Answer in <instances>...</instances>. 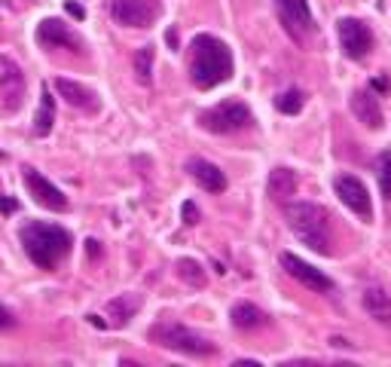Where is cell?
<instances>
[{
  "mask_svg": "<svg viewBox=\"0 0 391 367\" xmlns=\"http://www.w3.org/2000/svg\"><path fill=\"white\" fill-rule=\"evenodd\" d=\"M233 77V53L224 40L211 34H199L193 40V58H190V80L199 89H214L217 83Z\"/></svg>",
  "mask_w": 391,
  "mask_h": 367,
  "instance_id": "obj_1",
  "label": "cell"
},
{
  "mask_svg": "<svg viewBox=\"0 0 391 367\" xmlns=\"http://www.w3.org/2000/svg\"><path fill=\"white\" fill-rule=\"evenodd\" d=\"M19 239H21V245H25V254L31 257L40 269H55V263L62 260L73 245L71 233L55 224H28V226H21Z\"/></svg>",
  "mask_w": 391,
  "mask_h": 367,
  "instance_id": "obj_2",
  "label": "cell"
},
{
  "mask_svg": "<svg viewBox=\"0 0 391 367\" xmlns=\"http://www.w3.org/2000/svg\"><path fill=\"white\" fill-rule=\"evenodd\" d=\"M284 220L291 233L297 236L306 248L318 254H330V220L327 211L315 202H287L284 205Z\"/></svg>",
  "mask_w": 391,
  "mask_h": 367,
  "instance_id": "obj_3",
  "label": "cell"
},
{
  "mask_svg": "<svg viewBox=\"0 0 391 367\" xmlns=\"http://www.w3.org/2000/svg\"><path fill=\"white\" fill-rule=\"evenodd\" d=\"M150 337L156 346L162 349H172V352H181V355H193V358H211L217 346L205 337H199L196 330L178 325V321H159V325L150 328Z\"/></svg>",
  "mask_w": 391,
  "mask_h": 367,
  "instance_id": "obj_4",
  "label": "cell"
},
{
  "mask_svg": "<svg viewBox=\"0 0 391 367\" xmlns=\"http://www.w3.org/2000/svg\"><path fill=\"white\" fill-rule=\"evenodd\" d=\"M199 126L214 132V135H233L251 126V110L242 101H224L217 107H208L199 114Z\"/></svg>",
  "mask_w": 391,
  "mask_h": 367,
  "instance_id": "obj_5",
  "label": "cell"
},
{
  "mask_svg": "<svg viewBox=\"0 0 391 367\" xmlns=\"http://www.w3.org/2000/svg\"><path fill=\"white\" fill-rule=\"evenodd\" d=\"M0 98L10 114H16L25 98V73L10 55H0Z\"/></svg>",
  "mask_w": 391,
  "mask_h": 367,
  "instance_id": "obj_6",
  "label": "cell"
},
{
  "mask_svg": "<svg viewBox=\"0 0 391 367\" xmlns=\"http://www.w3.org/2000/svg\"><path fill=\"white\" fill-rule=\"evenodd\" d=\"M334 190L339 196V202L345 205L349 211H355L358 217L370 220L373 215V205H370V193H367V187L361 184L355 174H339V178L334 181Z\"/></svg>",
  "mask_w": 391,
  "mask_h": 367,
  "instance_id": "obj_7",
  "label": "cell"
},
{
  "mask_svg": "<svg viewBox=\"0 0 391 367\" xmlns=\"http://www.w3.org/2000/svg\"><path fill=\"white\" fill-rule=\"evenodd\" d=\"M282 269L291 278H297L300 285H306L309 291H318V294H327V291H334V278L330 276H324L321 269H315L312 263H306V260H300L297 254H282Z\"/></svg>",
  "mask_w": 391,
  "mask_h": 367,
  "instance_id": "obj_8",
  "label": "cell"
},
{
  "mask_svg": "<svg viewBox=\"0 0 391 367\" xmlns=\"http://www.w3.org/2000/svg\"><path fill=\"white\" fill-rule=\"evenodd\" d=\"M336 31H339V43H343V53L349 55V58H364L367 53H370L373 34H370V28H367L364 21H358V19H339Z\"/></svg>",
  "mask_w": 391,
  "mask_h": 367,
  "instance_id": "obj_9",
  "label": "cell"
},
{
  "mask_svg": "<svg viewBox=\"0 0 391 367\" xmlns=\"http://www.w3.org/2000/svg\"><path fill=\"white\" fill-rule=\"evenodd\" d=\"M156 12L159 6L150 3V0H113L110 3V16L125 28H147L156 19Z\"/></svg>",
  "mask_w": 391,
  "mask_h": 367,
  "instance_id": "obj_10",
  "label": "cell"
},
{
  "mask_svg": "<svg viewBox=\"0 0 391 367\" xmlns=\"http://www.w3.org/2000/svg\"><path fill=\"white\" fill-rule=\"evenodd\" d=\"M25 187L31 190L34 202L43 205V208H49V211H64V208H68V196H64L62 190L55 187V184H49V181L43 178L37 168H31V165L25 168Z\"/></svg>",
  "mask_w": 391,
  "mask_h": 367,
  "instance_id": "obj_11",
  "label": "cell"
},
{
  "mask_svg": "<svg viewBox=\"0 0 391 367\" xmlns=\"http://www.w3.org/2000/svg\"><path fill=\"white\" fill-rule=\"evenodd\" d=\"M37 43L46 49H83V40L68 31V25L58 19H43L37 25Z\"/></svg>",
  "mask_w": 391,
  "mask_h": 367,
  "instance_id": "obj_12",
  "label": "cell"
},
{
  "mask_svg": "<svg viewBox=\"0 0 391 367\" xmlns=\"http://www.w3.org/2000/svg\"><path fill=\"white\" fill-rule=\"evenodd\" d=\"M55 92L62 95V98L68 101L71 107L83 110V114H98V107H101L98 95H95L89 86L73 83V80H68V77H58V80H55Z\"/></svg>",
  "mask_w": 391,
  "mask_h": 367,
  "instance_id": "obj_13",
  "label": "cell"
},
{
  "mask_svg": "<svg viewBox=\"0 0 391 367\" xmlns=\"http://www.w3.org/2000/svg\"><path fill=\"white\" fill-rule=\"evenodd\" d=\"M278 12H282V21L287 25L291 34H306L315 28L312 21V10H309L306 0H275Z\"/></svg>",
  "mask_w": 391,
  "mask_h": 367,
  "instance_id": "obj_14",
  "label": "cell"
},
{
  "mask_svg": "<svg viewBox=\"0 0 391 367\" xmlns=\"http://www.w3.org/2000/svg\"><path fill=\"white\" fill-rule=\"evenodd\" d=\"M187 172H190V178H193L202 190H208V193H224L226 190V174L214 163H208V159H199V156L190 159Z\"/></svg>",
  "mask_w": 391,
  "mask_h": 367,
  "instance_id": "obj_15",
  "label": "cell"
},
{
  "mask_svg": "<svg viewBox=\"0 0 391 367\" xmlns=\"http://www.w3.org/2000/svg\"><path fill=\"white\" fill-rule=\"evenodd\" d=\"M352 114H355L367 129H382V107L370 92H355L352 95Z\"/></svg>",
  "mask_w": 391,
  "mask_h": 367,
  "instance_id": "obj_16",
  "label": "cell"
},
{
  "mask_svg": "<svg viewBox=\"0 0 391 367\" xmlns=\"http://www.w3.org/2000/svg\"><path fill=\"white\" fill-rule=\"evenodd\" d=\"M364 310L370 319H376L379 325H391V297L382 288H364V297H361Z\"/></svg>",
  "mask_w": 391,
  "mask_h": 367,
  "instance_id": "obj_17",
  "label": "cell"
},
{
  "mask_svg": "<svg viewBox=\"0 0 391 367\" xmlns=\"http://www.w3.org/2000/svg\"><path fill=\"white\" fill-rule=\"evenodd\" d=\"M138 310H141V297H135V294H122V297H113L107 303V328H122L125 321L131 319Z\"/></svg>",
  "mask_w": 391,
  "mask_h": 367,
  "instance_id": "obj_18",
  "label": "cell"
},
{
  "mask_svg": "<svg viewBox=\"0 0 391 367\" xmlns=\"http://www.w3.org/2000/svg\"><path fill=\"white\" fill-rule=\"evenodd\" d=\"M297 184L300 181H297V172H293V168L278 165V168H272V172H269L266 190H269L272 199H287V196L297 193Z\"/></svg>",
  "mask_w": 391,
  "mask_h": 367,
  "instance_id": "obj_19",
  "label": "cell"
},
{
  "mask_svg": "<svg viewBox=\"0 0 391 367\" xmlns=\"http://www.w3.org/2000/svg\"><path fill=\"white\" fill-rule=\"evenodd\" d=\"M233 325L239 330H257V328H266L269 325V315L254 303H235L233 312H230Z\"/></svg>",
  "mask_w": 391,
  "mask_h": 367,
  "instance_id": "obj_20",
  "label": "cell"
},
{
  "mask_svg": "<svg viewBox=\"0 0 391 367\" xmlns=\"http://www.w3.org/2000/svg\"><path fill=\"white\" fill-rule=\"evenodd\" d=\"M53 123H55V98L49 92V86H43L40 92V110L34 116V135L37 138H46L53 132Z\"/></svg>",
  "mask_w": 391,
  "mask_h": 367,
  "instance_id": "obj_21",
  "label": "cell"
},
{
  "mask_svg": "<svg viewBox=\"0 0 391 367\" xmlns=\"http://www.w3.org/2000/svg\"><path fill=\"white\" fill-rule=\"evenodd\" d=\"M174 269H178V276L187 285H193V288H205V269H202V263L183 257V260H178V267H174Z\"/></svg>",
  "mask_w": 391,
  "mask_h": 367,
  "instance_id": "obj_22",
  "label": "cell"
},
{
  "mask_svg": "<svg viewBox=\"0 0 391 367\" xmlns=\"http://www.w3.org/2000/svg\"><path fill=\"white\" fill-rule=\"evenodd\" d=\"M135 77H138V83L150 86V80H153V46H144L135 53Z\"/></svg>",
  "mask_w": 391,
  "mask_h": 367,
  "instance_id": "obj_23",
  "label": "cell"
},
{
  "mask_svg": "<svg viewBox=\"0 0 391 367\" xmlns=\"http://www.w3.org/2000/svg\"><path fill=\"white\" fill-rule=\"evenodd\" d=\"M376 178H379V190L385 199H391V150H382L376 156Z\"/></svg>",
  "mask_w": 391,
  "mask_h": 367,
  "instance_id": "obj_24",
  "label": "cell"
},
{
  "mask_svg": "<svg viewBox=\"0 0 391 367\" xmlns=\"http://www.w3.org/2000/svg\"><path fill=\"white\" fill-rule=\"evenodd\" d=\"M275 107L282 110V114H287V116L300 114V110H302V95H300L297 89L282 92V95H278V98H275Z\"/></svg>",
  "mask_w": 391,
  "mask_h": 367,
  "instance_id": "obj_25",
  "label": "cell"
},
{
  "mask_svg": "<svg viewBox=\"0 0 391 367\" xmlns=\"http://www.w3.org/2000/svg\"><path fill=\"white\" fill-rule=\"evenodd\" d=\"M181 215H183V224H187V226L199 224V208H196V202H183Z\"/></svg>",
  "mask_w": 391,
  "mask_h": 367,
  "instance_id": "obj_26",
  "label": "cell"
},
{
  "mask_svg": "<svg viewBox=\"0 0 391 367\" xmlns=\"http://www.w3.org/2000/svg\"><path fill=\"white\" fill-rule=\"evenodd\" d=\"M16 211H19V202L12 199V196L0 193V215H16Z\"/></svg>",
  "mask_w": 391,
  "mask_h": 367,
  "instance_id": "obj_27",
  "label": "cell"
},
{
  "mask_svg": "<svg viewBox=\"0 0 391 367\" xmlns=\"http://www.w3.org/2000/svg\"><path fill=\"white\" fill-rule=\"evenodd\" d=\"M16 325V319H12V312L6 310L3 303H0V330H6V328H12Z\"/></svg>",
  "mask_w": 391,
  "mask_h": 367,
  "instance_id": "obj_28",
  "label": "cell"
},
{
  "mask_svg": "<svg viewBox=\"0 0 391 367\" xmlns=\"http://www.w3.org/2000/svg\"><path fill=\"white\" fill-rule=\"evenodd\" d=\"M64 10H68V16L80 19V21L86 19V10H83V6H80V3H73V0H68V3H64Z\"/></svg>",
  "mask_w": 391,
  "mask_h": 367,
  "instance_id": "obj_29",
  "label": "cell"
},
{
  "mask_svg": "<svg viewBox=\"0 0 391 367\" xmlns=\"http://www.w3.org/2000/svg\"><path fill=\"white\" fill-rule=\"evenodd\" d=\"M370 86H373V89H376V92H388V89H391V83H388V80H385V77H376V80H373V83H370Z\"/></svg>",
  "mask_w": 391,
  "mask_h": 367,
  "instance_id": "obj_30",
  "label": "cell"
},
{
  "mask_svg": "<svg viewBox=\"0 0 391 367\" xmlns=\"http://www.w3.org/2000/svg\"><path fill=\"white\" fill-rule=\"evenodd\" d=\"M165 40H168V46H172V49H178V31H168Z\"/></svg>",
  "mask_w": 391,
  "mask_h": 367,
  "instance_id": "obj_31",
  "label": "cell"
},
{
  "mask_svg": "<svg viewBox=\"0 0 391 367\" xmlns=\"http://www.w3.org/2000/svg\"><path fill=\"white\" fill-rule=\"evenodd\" d=\"M86 245H89V254H92V257H98V242H95V239H89V242H86Z\"/></svg>",
  "mask_w": 391,
  "mask_h": 367,
  "instance_id": "obj_32",
  "label": "cell"
},
{
  "mask_svg": "<svg viewBox=\"0 0 391 367\" xmlns=\"http://www.w3.org/2000/svg\"><path fill=\"white\" fill-rule=\"evenodd\" d=\"M0 159H3V153H0Z\"/></svg>",
  "mask_w": 391,
  "mask_h": 367,
  "instance_id": "obj_33",
  "label": "cell"
}]
</instances>
